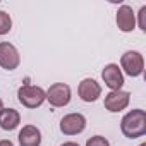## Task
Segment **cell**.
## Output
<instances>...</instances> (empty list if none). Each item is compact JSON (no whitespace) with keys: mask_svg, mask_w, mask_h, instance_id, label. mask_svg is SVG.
<instances>
[{"mask_svg":"<svg viewBox=\"0 0 146 146\" xmlns=\"http://www.w3.org/2000/svg\"><path fill=\"white\" fill-rule=\"evenodd\" d=\"M86 124H88V120H86V117L83 113L70 112V113H67V115H64L60 119L58 127H60V132L64 136H78V134L84 132Z\"/></svg>","mask_w":146,"mask_h":146,"instance_id":"5","label":"cell"},{"mask_svg":"<svg viewBox=\"0 0 146 146\" xmlns=\"http://www.w3.org/2000/svg\"><path fill=\"white\" fill-rule=\"evenodd\" d=\"M21 64V55L16 45L9 41H0V67L4 70H16Z\"/></svg>","mask_w":146,"mask_h":146,"instance_id":"6","label":"cell"},{"mask_svg":"<svg viewBox=\"0 0 146 146\" xmlns=\"http://www.w3.org/2000/svg\"><path fill=\"white\" fill-rule=\"evenodd\" d=\"M17 100L26 108H38L46 102V91L41 86L35 84H23L17 90Z\"/></svg>","mask_w":146,"mask_h":146,"instance_id":"2","label":"cell"},{"mask_svg":"<svg viewBox=\"0 0 146 146\" xmlns=\"http://www.w3.org/2000/svg\"><path fill=\"white\" fill-rule=\"evenodd\" d=\"M78 96L84 103H93L102 96V84L93 78H84L78 84Z\"/></svg>","mask_w":146,"mask_h":146,"instance_id":"9","label":"cell"},{"mask_svg":"<svg viewBox=\"0 0 146 146\" xmlns=\"http://www.w3.org/2000/svg\"><path fill=\"white\" fill-rule=\"evenodd\" d=\"M102 81L105 83V86L110 91L122 90L125 79H124V74H122L119 64H107L103 67V70H102Z\"/></svg>","mask_w":146,"mask_h":146,"instance_id":"8","label":"cell"},{"mask_svg":"<svg viewBox=\"0 0 146 146\" xmlns=\"http://www.w3.org/2000/svg\"><path fill=\"white\" fill-rule=\"evenodd\" d=\"M60 146H79V143H74V141H65V143H62Z\"/></svg>","mask_w":146,"mask_h":146,"instance_id":"17","label":"cell"},{"mask_svg":"<svg viewBox=\"0 0 146 146\" xmlns=\"http://www.w3.org/2000/svg\"><path fill=\"white\" fill-rule=\"evenodd\" d=\"M17 143L19 146H41V131L40 127L33 124L23 125V129L17 134Z\"/></svg>","mask_w":146,"mask_h":146,"instance_id":"11","label":"cell"},{"mask_svg":"<svg viewBox=\"0 0 146 146\" xmlns=\"http://www.w3.org/2000/svg\"><path fill=\"white\" fill-rule=\"evenodd\" d=\"M11 29H12V17L5 11H0V36L11 33Z\"/></svg>","mask_w":146,"mask_h":146,"instance_id":"13","label":"cell"},{"mask_svg":"<svg viewBox=\"0 0 146 146\" xmlns=\"http://www.w3.org/2000/svg\"><path fill=\"white\" fill-rule=\"evenodd\" d=\"M21 124V113L16 108H4L0 113V129L4 131H14Z\"/></svg>","mask_w":146,"mask_h":146,"instance_id":"12","label":"cell"},{"mask_svg":"<svg viewBox=\"0 0 146 146\" xmlns=\"http://www.w3.org/2000/svg\"><path fill=\"white\" fill-rule=\"evenodd\" d=\"M72 100V90L65 83H53L46 90V102L55 108H64Z\"/></svg>","mask_w":146,"mask_h":146,"instance_id":"4","label":"cell"},{"mask_svg":"<svg viewBox=\"0 0 146 146\" xmlns=\"http://www.w3.org/2000/svg\"><path fill=\"white\" fill-rule=\"evenodd\" d=\"M84 146H110V141L107 139V137H103V136H91L88 141H86V144Z\"/></svg>","mask_w":146,"mask_h":146,"instance_id":"15","label":"cell"},{"mask_svg":"<svg viewBox=\"0 0 146 146\" xmlns=\"http://www.w3.org/2000/svg\"><path fill=\"white\" fill-rule=\"evenodd\" d=\"M120 70L129 78H139L144 72V57L137 50H127L120 57Z\"/></svg>","mask_w":146,"mask_h":146,"instance_id":"3","label":"cell"},{"mask_svg":"<svg viewBox=\"0 0 146 146\" xmlns=\"http://www.w3.org/2000/svg\"><path fill=\"white\" fill-rule=\"evenodd\" d=\"M4 108H5V107H4V100L0 98V113H2V110H4Z\"/></svg>","mask_w":146,"mask_h":146,"instance_id":"18","label":"cell"},{"mask_svg":"<svg viewBox=\"0 0 146 146\" xmlns=\"http://www.w3.org/2000/svg\"><path fill=\"white\" fill-rule=\"evenodd\" d=\"M120 131L127 139H137L146 134V112L143 108L129 110L120 120Z\"/></svg>","mask_w":146,"mask_h":146,"instance_id":"1","label":"cell"},{"mask_svg":"<svg viewBox=\"0 0 146 146\" xmlns=\"http://www.w3.org/2000/svg\"><path fill=\"white\" fill-rule=\"evenodd\" d=\"M139 146H146V143H141V144H139Z\"/></svg>","mask_w":146,"mask_h":146,"instance_id":"19","label":"cell"},{"mask_svg":"<svg viewBox=\"0 0 146 146\" xmlns=\"http://www.w3.org/2000/svg\"><path fill=\"white\" fill-rule=\"evenodd\" d=\"M136 26H137L143 33H146V5H143V7L137 11V14H136Z\"/></svg>","mask_w":146,"mask_h":146,"instance_id":"14","label":"cell"},{"mask_svg":"<svg viewBox=\"0 0 146 146\" xmlns=\"http://www.w3.org/2000/svg\"><path fill=\"white\" fill-rule=\"evenodd\" d=\"M129 103H131V93L124 91V90L108 91L105 95V100H103V107L110 113H119V112L125 110L129 107Z\"/></svg>","mask_w":146,"mask_h":146,"instance_id":"7","label":"cell"},{"mask_svg":"<svg viewBox=\"0 0 146 146\" xmlns=\"http://www.w3.org/2000/svg\"><path fill=\"white\" fill-rule=\"evenodd\" d=\"M0 146H14V143L11 139H0Z\"/></svg>","mask_w":146,"mask_h":146,"instance_id":"16","label":"cell"},{"mask_svg":"<svg viewBox=\"0 0 146 146\" xmlns=\"http://www.w3.org/2000/svg\"><path fill=\"white\" fill-rule=\"evenodd\" d=\"M115 23H117L119 31L132 33L136 29V12L132 11V7L127 4L120 5L117 9V14H115Z\"/></svg>","mask_w":146,"mask_h":146,"instance_id":"10","label":"cell"}]
</instances>
